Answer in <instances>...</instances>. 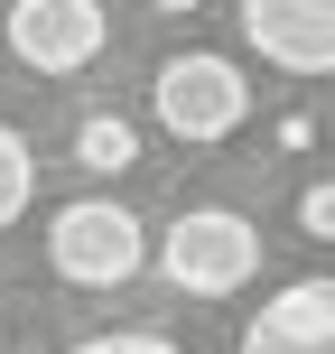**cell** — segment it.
Instances as JSON below:
<instances>
[{
    "label": "cell",
    "instance_id": "cell-1",
    "mask_svg": "<svg viewBox=\"0 0 335 354\" xmlns=\"http://www.w3.org/2000/svg\"><path fill=\"white\" fill-rule=\"evenodd\" d=\"M140 261H149V224L122 196H75L47 214V270L66 289H122L140 280Z\"/></svg>",
    "mask_w": 335,
    "mask_h": 354
},
{
    "label": "cell",
    "instance_id": "cell-2",
    "mask_svg": "<svg viewBox=\"0 0 335 354\" xmlns=\"http://www.w3.org/2000/svg\"><path fill=\"white\" fill-rule=\"evenodd\" d=\"M159 270L186 299H233V289L261 270V224L233 214V205H186L168 224V243H159Z\"/></svg>",
    "mask_w": 335,
    "mask_h": 354
},
{
    "label": "cell",
    "instance_id": "cell-3",
    "mask_svg": "<svg viewBox=\"0 0 335 354\" xmlns=\"http://www.w3.org/2000/svg\"><path fill=\"white\" fill-rule=\"evenodd\" d=\"M149 112H159V131H177L186 149H205V140H233V131L251 122V84H242V66H233V56L186 47V56H168V66H159Z\"/></svg>",
    "mask_w": 335,
    "mask_h": 354
},
{
    "label": "cell",
    "instance_id": "cell-4",
    "mask_svg": "<svg viewBox=\"0 0 335 354\" xmlns=\"http://www.w3.org/2000/svg\"><path fill=\"white\" fill-rule=\"evenodd\" d=\"M0 37H10V56L28 75H84L112 37V10H93V0H19L0 19Z\"/></svg>",
    "mask_w": 335,
    "mask_h": 354
},
{
    "label": "cell",
    "instance_id": "cell-5",
    "mask_svg": "<svg viewBox=\"0 0 335 354\" xmlns=\"http://www.w3.org/2000/svg\"><path fill=\"white\" fill-rule=\"evenodd\" d=\"M242 47L261 56V66L326 75L335 66V10H326V0H251V10H242Z\"/></svg>",
    "mask_w": 335,
    "mask_h": 354
},
{
    "label": "cell",
    "instance_id": "cell-6",
    "mask_svg": "<svg viewBox=\"0 0 335 354\" xmlns=\"http://www.w3.org/2000/svg\"><path fill=\"white\" fill-rule=\"evenodd\" d=\"M242 354H335V280H289L242 326Z\"/></svg>",
    "mask_w": 335,
    "mask_h": 354
},
{
    "label": "cell",
    "instance_id": "cell-7",
    "mask_svg": "<svg viewBox=\"0 0 335 354\" xmlns=\"http://www.w3.org/2000/svg\"><path fill=\"white\" fill-rule=\"evenodd\" d=\"M131 159H140V131H131L122 112H93V122H75V168L112 177V168H131Z\"/></svg>",
    "mask_w": 335,
    "mask_h": 354
},
{
    "label": "cell",
    "instance_id": "cell-8",
    "mask_svg": "<svg viewBox=\"0 0 335 354\" xmlns=\"http://www.w3.org/2000/svg\"><path fill=\"white\" fill-rule=\"evenodd\" d=\"M28 196H37V149L19 140L10 122H0V233H10L19 214H28Z\"/></svg>",
    "mask_w": 335,
    "mask_h": 354
},
{
    "label": "cell",
    "instance_id": "cell-9",
    "mask_svg": "<svg viewBox=\"0 0 335 354\" xmlns=\"http://www.w3.org/2000/svg\"><path fill=\"white\" fill-rule=\"evenodd\" d=\"M66 354H186V345H168V336H149V326H131V336H84V345H66Z\"/></svg>",
    "mask_w": 335,
    "mask_h": 354
},
{
    "label": "cell",
    "instance_id": "cell-10",
    "mask_svg": "<svg viewBox=\"0 0 335 354\" xmlns=\"http://www.w3.org/2000/svg\"><path fill=\"white\" fill-rule=\"evenodd\" d=\"M298 233H317V243L335 233V187H326V177H317V187L298 196Z\"/></svg>",
    "mask_w": 335,
    "mask_h": 354
}]
</instances>
